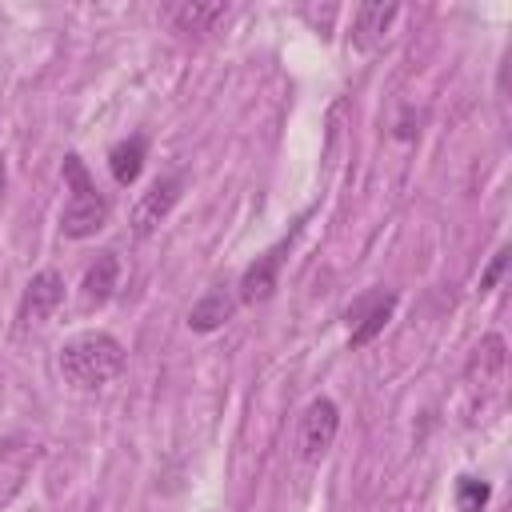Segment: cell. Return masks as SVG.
I'll return each instance as SVG.
<instances>
[{"instance_id":"cell-1","label":"cell","mask_w":512,"mask_h":512,"mask_svg":"<svg viewBox=\"0 0 512 512\" xmlns=\"http://www.w3.org/2000/svg\"><path fill=\"white\" fill-rule=\"evenodd\" d=\"M56 364H60V376H64L72 388L96 392V388L112 384V380L124 372L128 352H124V344H120L112 332H100V328H96V332H80V336L64 340Z\"/></svg>"},{"instance_id":"cell-2","label":"cell","mask_w":512,"mask_h":512,"mask_svg":"<svg viewBox=\"0 0 512 512\" xmlns=\"http://www.w3.org/2000/svg\"><path fill=\"white\" fill-rule=\"evenodd\" d=\"M64 184H68V200H64V212H60V232L68 240H88L96 236L104 224H108V200L104 192L96 188V180L88 176L84 160L72 152L64 156Z\"/></svg>"},{"instance_id":"cell-3","label":"cell","mask_w":512,"mask_h":512,"mask_svg":"<svg viewBox=\"0 0 512 512\" xmlns=\"http://www.w3.org/2000/svg\"><path fill=\"white\" fill-rule=\"evenodd\" d=\"M184 196V172H168V176H156L148 184V192H140V200L132 204V232L136 236H152L168 212L176 208V200Z\"/></svg>"},{"instance_id":"cell-4","label":"cell","mask_w":512,"mask_h":512,"mask_svg":"<svg viewBox=\"0 0 512 512\" xmlns=\"http://www.w3.org/2000/svg\"><path fill=\"white\" fill-rule=\"evenodd\" d=\"M336 432H340V408H336V400H332V396L308 400V408H304V416H300V432H296L300 456H304V460H320V456L332 448Z\"/></svg>"},{"instance_id":"cell-5","label":"cell","mask_w":512,"mask_h":512,"mask_svg":"<svg viewBox=\"0 0 512 512\" xmlns=\"http://www.w3.org/2000/svg\"><path fill=\"white\" fill-rule=\"evenodd\" d=\"M392 312H396V296L392 292H368V296H360L352 308H348V344L352 348H364V344H372L384 328H388V320H392Z\"/></svg>"},{"instance_id":"cell-6","label":"cell","mask_w":512,"mask_h":512,"mask_svg":"<svg viewBox=\"0 0 512 512\" xmlns=\"http://www.w3.org/2000/svg\"><path fill=\"white\" fill-rule=\"evenodd\" d=\"M284 252H288V240H280L276 248H268L264 256H256L240 284H236V300L240 304H264L272 292H276V276H280V264H284Z\"/></svg>"},{"instance_id":"cell-7","label":"cell","mask_w":512,"mask_h":512,"mask_svg":"<svg viewBox=\"0 0 512 512\" xmlns=\"http://www.w3.org/2000/svg\"><path fill=\"white\" fill-rule=\"evenodd\" d=\"M64 300V276L56 268H40L28 284H24V296H20V320L24 324H40L48 320Z\"/></svg>"},{"instance_id":"cell-8","label":"cell","mask_w":512,"mask_h":512,"mask_svg":"<svg viewBox=\"0 0 512 512\" xmlns=\"http://www.w3.org/2000/svg\"><path fill=\"white\" fill-rule=\"evenodd\" d=\"M396 16H400L396 4H360L352 12V48L356 52H376Z\"/></svg>"},{"instance_id":"cell-9","label":"cell","mask_w":512,"mask_h":512,"mask_svg":"<svg viewBox=\"0 0 512 512\" xmlns=\"http://www.w3.org/2000/svg\"><path fill=\"white\" fill-rule=\"evenodd\" d=\"M116 284H120V260H116V252H100V256L88 264L84 280H80V308H84V312L104 308V304L112 300Z\"/></svg>"},{"instance_id":"cell-10","label":"cell","mask_w":512,"mask_h":512,"mask_svg":"<svg viewBox=\"0 0 512 512\" xmlns=\"http://www.w3.org/2000/svg\"><path fill=\"white\" fill-rule=\"evenodd\" d=\"M232 312H236V296H232L228 288H208V292L188 308V328L200 332V336H208V332L224 328V324L232 320Z\"/></svg>"},{"instance_id":"cell-11","label":"cell","mask_w":512,"mask_h":512,"mask_svg":"<svg viewBox=\"0 0 512 512\" xmlns=\"http://www.w3.org/2000/svg\"><path fill=\"white\" fill-rule=\"evenodd\" d=\"M144 160H148V136H144V132H132V136L116 140V144H112V152H108L112 180H116L120 188L136 184V180H140V172H144Z\"/></svg>"},{"instance_id":"cell-12","label":"cell","mask_w":512,"mask_h":512,"mask_svg":"<svg viewBox=\"0 0 512 512\" xmlns=\"http://www.w3.org/2000/svg\"><path fill=\"white\" fill-rule=\"evenodd\" d=\"M504 360H508V352H504V336H500V332H488V336L476 344L472 360H468V380H472V388H488V384H496L500 372H504Z\"/></svg>"},{"instance_id":"cell-13","label":"cell","mask_w":512,"mask_h":512,"mask_svg":"<svg viewBox=\"0 0 512 512\" xmlns=\"http://www.w3.org/2000/svg\"><path fill=\"white\" fill-rule=\"evenodd\" d=\"M168 16H172L176 32H212V24L228 16V4H200V0H184V4H176Z\"/></svg>"},{"instance_id":"cell-14","label":"cell","mask_w":512,"mask_h":512,"mask_svg":"<svg viewBox=\"0 0 512 512\" xmlns=\"http://www.w3.org/2000/svg\"><path fill=\"white\" fill-rule=\"evenodd\" d=\"M488 496H492V488L484 480H476V476L456 480V512H484Z\"/></svg>"},{"instance_id":"cell-15","label":"cell","mask_w":512,"mask_h":512,"mask_svg":"<svg viewBox=\"0 0 512 512\" xmlns=\"http://www.w3.org/2000/svg\"><path fill=\"white\" fill-rule=\"evenodd\" d=\"M504 268H508V244H504V248H500V252L492 256V264L484 268V276H480V292L496 288V280H500V272H504Z\"/></svg>"},{"instance_id":"cell-16","label":"cell","mask_w":512,"mask_h":512,"mask_svg":"<svg viewBox=\"0 0 512 512\" xmlns=\"http://www.w3.org/2000/svg\"><path fill=\"white\" fill-rule=\"evenodd\" d=\"M4 184H8V164H4V156H0V196H4Z\"/></svg>"}]
</instances>
